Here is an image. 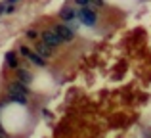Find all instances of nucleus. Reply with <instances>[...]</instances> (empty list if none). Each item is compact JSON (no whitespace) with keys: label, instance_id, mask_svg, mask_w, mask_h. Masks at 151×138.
I'll list each match as a JSON object with an SVG mask.
<instances>
[{"label":"nucleus","instance_id":"nucleus-1","mask_svg":"<svg viewBox=\"0 0 151 138\" xmlns=\"http://www.w3.org/2000/svg\"><path fill=\"white\" fill-rule=\"evenodd\" d=\"M27 94H29V90H27L25 85H21V82H14V85L10 86V100L12 102H17V104H25L27 102Z\"/></svg>","mask_w":151,"mask_h":138},{"label":"nucleus","instance_id":"nucleus-2","mask_svg":"<svg viewBox=\"0 0 151 138\" xmlns=\"http://www.w3.org/2000/svg\"><path fill=\"white\" fill-rule=\"evenodd\" d=\"M77 17H78V21H81L82 25H88V27H94V25H96V21H98V14L90 6L81 8L78 14H77Z\"/></svg>","mask_w":151,"mask_h":138},{"label":"nucleus","instance_id":"nucleus-3","mask_svg":"<svg viewBox=\"0 0 151 138\" xmlns=\"http://www.w3.org/2000/svg\"><path fill=\"white\" fill-rule=\"evenodd\" d=\"M19 52H21V56H25L27 60L31 61V64L38 65V67H44V65H46V60H42V58L38 56V54H35L33 50H29L27 46H21V48H19Z\"/></svg>","mask_w":151,"mask_h":138},{"label":"nucleus","instance_id":"nucleus-4","mask_svg":"<svg viewBox=\"0 0 151 138\" xmlns=\"http://www.w3.org/2000/svg\"><path fill=\"white\" fill-rule=\"evenodd\" d=\"M52 31L61 38V42H69V40H73V37H75V31L67 25H55Z\"/></svg>","mask_w":151,"mask_h":138},{"label":"nucleus","instance_id":"nucleus-5","mask_svg":"<svg viewBox=\"0 0 151 138\" xmlns=\"http://www.w3.org/2000/svg\"><path fill=\"white\" fill-rule=\"evenodd\" d=\"M42 42H44V44H48L50 48L54 50V48H58V46L61 44V38H59L58 35L50 29V31H44V33H42Z\"/></svg>","mask_w":151,"mask_h":138},{"label":"nucleus","instance_id":"nucleus-6","mask_svg":"<svg viewBox=\"0 0 151 138\" xmlns=\"http://www.w3.org/2000/svg\"><path fill=\"white\" fill-rule=\"evenodd\" d=\"M35 54H38V56L42 58V60H46V58H50L52 56V48L48 44H44V42H37V44H35Z\"/></svg>","mask_w":151,"mask_h":138},{"label":"nucleus","instance_id":"nucleus-7","mask_svg":"<svg viewBox=\"0 0 151 138\" xmlns=\"http://www.w3.org/2000/svg\"><path fill=\"white\" fill-rule=\"evenodd\" d=\"M59 17H61L63 21H73V19L77 17V12H75L73 6H63L61 12H59Z\"/></svg>","mask_w":151,"mask_h":138},{"label":"nucleus","instance_id":"nucleus-8","mask_svg":"<svg viewBox=\"0 0 151 138\" xmlns=\"http://www.w3.org/2000/svg\"><path fill=\"white\" fill-rule=\"evenodd\" d=\"M17 79H19V82L25 85V86L33 82V75H31V71H27V69H19L17 71Z\"/></svg>","mask_w":151,"mask_h":138},{"label":"nucleus","instance_id":"nucleus-9","mask_svg":"<svg viewBox=\"0 0 151 138\" xmlns=\"http://www.w3.org/2000/svg\"><path fill=\"white\" fill-rule=\"evenodd\" d=\"M17 64H19V61H17V56H15V52H8L6 54V65H8V67H17Z\"/></svg>","mask_w":151,"mask_h":138},{"label":"nucleus","instance_id":"nucleus-10","mask_svg":"<svg viewBox=\"0 0 151 138\" xmlns=\"http://www.w3.org/2000/svg\"><path fill=\"white\" fill-rule=\"evenodd\" d=\"M77 6H81V8H86V6H90V0H73Z\"/></svg>","mask_w":151,"mask_h":138},{"label":"nucleus","instance_id":"nucleus-11","mask_svg":"<svg viewBox=\"0 0 151 138\" xmlns=\"http://www.w3.org/2000/svg\"><path fill=\"white\" fill-rule=\"evenodd\" d=\"M25 35H27V38H37V31H35V29L25 31Z\"/></svg>","mask_w":151,"mask_h":138},{"label":"nucleus","instance_id":"nucleus-12","mask_svg":"<svg viewBox=\"0 0 151 138\" xmlns=\"http://www.w3.org/2000/svg\"><path fill=\"white\" fill-rule=\"evenodd\" d=\"M90 6H103V0H90Z\"/></svg>","mask_w":151,"mask_h":138},{"label":"nucleus","instance_id":"nucleus-13","mask_svg":"<svg viewBox=\"0 0 151 138\" xmlns=\"http://www.w3.org/2000/svg\"><path fill=\"white\" fill-rule=\"evenodd\" d=\"M0 138H6V132H4V129L0 127Z\"/></svg>","mask_w":151,"mask_h":138},{"label":"nucleus","instance_id":"nucleus-14","mask_svg":"<svg viewBox=\"0 0 151 138\" xmlns=\"http://www.w3.org/2000/svg\"><path fill=\"white\" fill-rule=\"evenodd\" d=\"M15 2H17V0H8V4H15Z\"/></svg>","mask_w":151,"mask_h":138},{"label":"nucleus","instance_id":"nucleus-15","mask_svg":"<svg viewBox=\"0 0 151 138\" xmlns=\"http://www.w3.org/2000/svg\"><path fill=\"white\" fill-rule=\"evenodd\" d=\"M2 12H4V6H0V14H2Z\"/></svg>","mask_w":151,"mask_h":138},{"label":"nucleus","instance_id":"nucleus-16","mask_svg":"<svg viewBox=\"0 0 151 138\" xmlns=\"http://www.w3.org/2000/svg\"><path fill=\"white\" fill-rule=\"evenodd\" d=\"M0 108H2V105H0Z\"/></svg>","mask_w":151,"mask_h":138}]
</instances>
